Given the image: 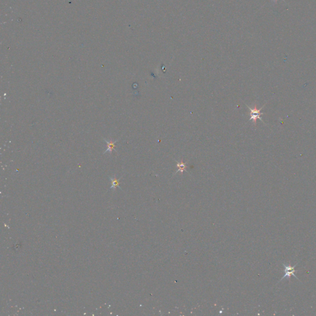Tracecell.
Wrapping results in <instances>:
<instances>
[{"label":"cell","instance_id":"6da1fadb","mask_svg":"<svg viewBox=\"0 0 316 316\" xmlns=\"http://www.w3.org/2000/svg\"><path fill=\"white\" fill-rule=\"evenodd\" d=\"M247 108L249 109L250 111V113H249V116H251L250 119L249 121H253V123L254 125L256 126V123H257V119H259L263 123H265L263 121L262 118H261V116L263 115L264 113H261V110L264 108V106H266V104L262 106V108H261L260 109H258L257 108V105L255 104L254 106V108H252L251 107H249V106H248L247 104H246Z\"/></svg>","mask_w":316,"mask_h":316},{"label":"cell","instance_id":"7a4b0ae2","mask_svg":"<svg viewBox=\"0 0 316 316\" xmlns=\"http://www.w3.org/2000/svg\"><path fill=\"white\" fill-rule=\"evenodd\" d=\"M297 264H296L294 266L292 267V266H288V265H286V264H283L284 267H285V275L284 276L281 278V280L280 281H281L282 280L284 279V278H287V279H289L290 278V277L293 275L294 276L295 278H296L297 279H298L297 278V277L294 275V272H296V270H294V268L296 266Z\"/></svg>","mask_w":316,"mask_h":316},{"label":"cell","instance_id":"3957f363","mask_svg":"<svg viewBox=\"0 0 316 316\" xmlns=\"http://www.w3.org/2000/svg\"><path fill=\"white\" fill-rule=\"evenodd\" d=\"M103 140L107 143V146H108V148L104 152V154H106V153H111L113 151H116V143L118 141V140H115V141H110V140H106V138H103Z\"/></svg>","mask_w":316,"mask_h":316},{"label":"cell","instance_id":"277c9868","mask_svg":"<svg viewBox=\"0 0 316 316\" xmlns=\"http://www.w3.org/2000/svg\"><path fill=\"white\" fill-rule=\"evenodd\" d=\"M175 163H177V167L178 168V170L175 172V173H177L178 172H180L182 173H183V172L187 171L186 168L188 167L187 165V163H184L182 160L180 162L175 161Z\"/></svg>","mask_w":316,"mask_h":316},{"label":"cell","instance_id":"5b68a950","mask_svg":"<svg viewBox=\"0 0 316 316\" xmlns=\"http://www.w3.org/2000/svg\"><path fill=\"white\" fill-rule=\"evenodd\" d=\"M121 178H119V179H117L115 177H110V179L111 180V183H112V186L111 187V188H116V187H119H119V180L121 179Z\"/></svg>","mask_w":316,"mask_h":316},{"label":"cell","instance_id":"8992f818","mask_svg":"<svg viewBox=\"0 0 316 316\" xmlns=\"http://www.w3.org/2000/svg\"><path fill=\"white\" fill-rule=\"evenodd\" d=\"M275 1H276V0H275ZM282 1H284V2H285V0H282Z\"/></svg>","mask_w":316,"mask_h":316}]
</instances>
